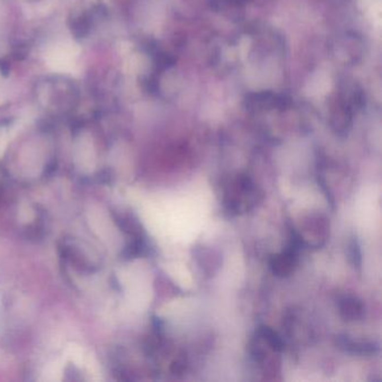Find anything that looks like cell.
I'll return each mask as SVG.
<instances>
[{
	"label": "cell",
	"mask_w": 382,
	"mask_h": 382,
	"mask_svg": "<svg viewBox=\"0 0 382 382\" xmlns=\"http://www.w3.org/2000/svg\"><path fill=\"white\" fill-rule=\"evenodd\" d=\"M77 52H79V49L73 44L60 45L51 53L48 63L56 71H68L73 64L74 57L76 56Z\"/></svg>",
	"instance_id": "6da1fadb"
},
{
	"label": "cell",
	"mask_w": 382,
	"mask_h": 382,
	"mask_svg": "<svg viewBox=\"0 0 382 382\" xmlns=\"http://www.w3.org/2000/svg\"><path fill=\"white\" fill-rule=\"evenodd\" d=\"M338 345L342 350L356 354H375L379 351V347L372 342L355 341L348 336H339Z\"/></svg>",
	"instance_id": "7a4b0ae2"
},
{
	"label": "cell",
	"mask_w": 382,
	"mask_h": 382,
	"mask_svg": "<svg viewBox=\"0 0 382 382\" xmlns=\"http://www.w3.org/2000/svg\"><path fill=\"white\" fill-rule=\"evenodd\" d=\"M341 315L344 319L355 320L363 316L364 307L363 304L355 297L345 296L339 303Z\"/></svg>",
	"instance_id": "3957f363"
},
{
	"label": "cell",
	"mask_w": 382,
	"mask_h": 382,
	"mask_svg": "<svg viewBox=\"0 0 382 382\" xmlns=\"http://www.w3.org/2000/svg\"><path fill=\"white\" fill-rule=\"evenodd\" d=\"M258 336L266 341V343L273 348L274 351H282L283 350V342L280 336L276 332L271 330L268 326H260L257 331Z\"/></svg>",
	"instance_id": "277c9868"
},
{
	"label": "cell",
	"mask_w": 382,
	"mask_h": 382,
	"mask_svg": "<svg viewBox=\"0 0 382 382\" xmlns=\"http://www.w3.org/2000/svg\"><path fill=\"white\" fill-rule=\"evenodd\" d=\"M238 186V190H239L240 194H248V193H252L253 192V187H252V183L250 182V179L248 177H241L238 182L236 183ZM239 196L237 195H229L228 199V205L229 208L234 209V211H239Z\"/></svg>",
	"instance_id": "5b68a950"
},
{
	"label": "cell",
	"mask_w": 382,
	"mask_h": 382,
	"mask_svg": "<svg viewBox=\"0 0 382 382\" xmlns=\"http://www.w3.org/2000/svg\"><path fill=\"white\" fill-rule=\"evenodd\" d=\"M347 253H348V260L352 264V266L359 268L361 266V261H362V258H361V250H360V245L359 242L353 238V239L348 242V249H347Z\"/></svg>",
	"instance_id": "8992f818"
}]
</instances>
